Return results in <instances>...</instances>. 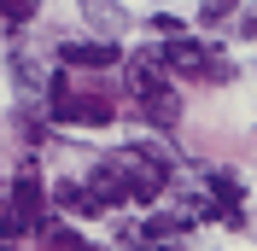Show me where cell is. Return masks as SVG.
Masks as SVG:
<instances>
[{
  "label": "cell",
  "mask_w": 257,
  "mask_h": 251,
  "mask_svg": "<svg viewBox=\"0 0 257 251\" xmlns=\"http://www.w3.org/2000/svg\"><path fill=\"white\" fill-rule=\"evenodd\" d=\"M111 164H117V175H123V193H128L135 204L164 199V187H170V152H164V146H123Z\"/></svg>",
  "instance_id": "cell-1"
},
{
  "label": "cell",
  "mask_w": 257,
  "mask_h": 251,
  "mask_svg": "<svg viewBox=\"0 0 257 251\" xmlns=\"http://www.w3.org/2000/svg\"><path fill=\"white\" fill-rule=\"evenodd\" d=\"M117 59H123V53H117L111 41H64V47H59L64 70H111Z\"/></svg>",
  "instance_id": "cell-4"
},
{
  "label": "cell",
  "mask_w": 257,
  "mask_h": 251,
  "mask_svg": "<svg viewBox=\"0 0 257 251\" xmlns=\"http://www.w3.org/2000/svg\"><path fill=\"white\" fill-rule=\"evenodd\" d=\"M53 204H59L64 216H99V204H94V193L82 187V181H59V187H53Z\"/></svg>",
  "instance_id": "cell-9"
},
{
  "label": "cell",
  "mask_w": 257,
  "mask_h": 251,
  "mask_svg": "<svg viewBox=\"0 0 257 251\" xmlns=\"http://www.w3.org/2000/svg\"><path fill=\"white\" fill-rule=\"evenodd\" d=\"M82 187L94 193V204H99V210H105V204H123V199H128V193H123V175H117V164H94Z\"/></svg>",
  "instance_id": "cell-7"
},
{
  "label": "cell",
  "mask_w": 257,
  "mask_h": 251,
  "mask_svg": "<svg viewBox=\"0 0 257 251\" xmlns=\"http://www.w3.org/2000/svg\"><path fill=\"white\" fill-rule=\"evenodd\" d=\"M135 111H141L152 129H176V117H181V99L170 94V88H158V94H146V99H135Z\"/></svg>",
  "instance_id": "cell-8"
},
{
  "label": "cell",
  "mask_w": 257,
  "mask_h": 251,
  "mask_svg": "<svg viewBox=\"0 0 257 251\" xmlns=\"http://www.w3.org/2000/svg\"><path fill=\"white\" fill-rule=\"evenodd\" d=\"M228 12H234L228 0H205V6H199V24H205V30H216V24H228Z\"/></svg>",
  "instance_id": "cell-12"
},
{
  "label": "cell",
  "mask_w": 257,
  "mask_h": 251,
  "mask_svg": "<svg viewBox=\"0 0 257 251\" xmlns=\"http://www.w3.org/2000/svg\"><path fill=\"white\" fill-rule=\"evenodd\" d=\"M88 251H94V245H88Z\"/></svg>",
  "instance_id": "cell-15"
},
{
  "label": "cell",
  "mask_w": 257,
  "mask_h": 251,
  "mask_svg": "<svg viewBox=\"0 0 257 251\" xmlns=\"http://www.w3.org/2000/svg\"><path fill=\"white\" fill-rule=\"evenodd\" d=\"M158 64H164V70H176V76H199V82H205L210 47H205V41H193V35H176V41L158 53Z\"/></svg>",
  "instance_id": "cell-2"
},
{
  "label": "cell",
  "mask_w": 257,
  "mask_h": 251,
  "mask_svg": "<svg viewBox=\"0 0 257 251\" xmlns=\"http://www.w3.org/2000/svg\"><path fill=\"white\" fill-rule=\"evenodd\" d=\"M123 76H128V94L146 99V94H158V88H164V64H158V53L146 47V53H135V59H128Z\"/></svg>",
  "instance_id": "cell-6"
},
{
  "label": "cell",
  "mask_w": 257,
  "mask_h": 251,
  "mask_svg": "<svg viewBox=\"0 0 257 251\" xmlns=\"http://www.w3.org/2000/svg\"><path fill=\"white\" fill-rule=\"evenodd\" d=\"M6 199H12V210L30 222V228H41V210H47V187H41V175H35L30 164L18 170V181H12V193H6Z\"/></svg>",
  "instance_id": "cell-3"
},
{
  "label": "cell",
  "mask_w": 257,
  "mask_h": 251,
  "mask_svg": "<svg viewBox=\"0 0 257 251\" xmlns=\"http://www.w3.org/2000/svg\"><path fill=\"white\" fill-rule=\"evenodd\" d=\"M128 251H158V245H146V239H135V245H128Z\"/></svg>",
  "instance_id": "cell-13"
},
{
  "label": "cell",
  "mask_w": 257,
  "mask_h": 251,
  "mask_svg": "<svg viewBox=\"0 0 257 251\" xmlns=\"http://www.w3.org/2000/svg\"><path fill=\"white\" fill-rule=\"evenodd\" d=\"M245 30H251V35H257V18H245Z\"/></svg>",
  "instance_id": "cell-14"
},
{
  "label": "cell",
  "mask_w": 257,
  "mask_h": 251,
  "mask_svg": "<svg viewBox=\"0 0 257 251\" xmlns=\"http://www.w3.org/2000/svg\"><path fill=\"white\" fill-rule=\"evenodd\" d=\"M53 117H59V123H88V129H99V123H111V117H117V105H111V99H99V94H70Z\"/></svg>",
  "instance_id": "cell-5"
},
{
  "label": "cell",
  "mask_w": 257,
  "mask_h": 251,
  "mask_svg": "<svg viewBox=\"0 0 257 251\" xmlns=\"http://www.w3.org/2000/svg\"><path fill=\"white\" fill-rule=\"evenodd\" d=\"M181 234H187V222L176 210H158V216L146 222V239H181Z\"/></svg>",
  "instance_id": "cell-10"
},
{
  "label": "cell",
  "mask_w": 257,
  "mask_h": 251,
  "mask_svg": "<svg viewBox=\"0 0 257 251\" xmlns=\"http://www.w3.org/2000/svg\"><path fill=\"white\" fill-rule=\"evenodd\" d=\"M0 18H6V24H30V18H35V0H0Z\"/></svg>",
  "instance_id": "cell-11"
}]
</instances>
